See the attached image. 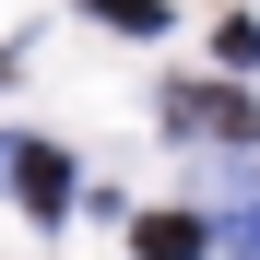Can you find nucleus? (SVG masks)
I'll use <instances>...</instances> for the list:
<instances>
[{
	"instance_id": "20e7f679",
	"label": "nucleus",
	"mask_w": 260,
	"mask_h": 260,
	"mask_svg": "<svg viewBox=\"0 0 260 260\" xmlns=\"http://www.w3.org/2000/svg\"><path fill=\"white\" fill-rule=\"evenodd\" d=\"M95 12H107L118 36H154V24H166V0H95Z\"/></svg>"
},
{
	"instance_id": "f257e3e1",
	"label": "nucleus",
	"mask_w": 260,
	"mask_h": 260,
	"mask_svg": "<svg viewBox=\"0 0 260 260\" xmlns=\"http://www.w3.org/2000/svg\"><path fill=\"white\" fill-rule=\"evenodd\" d=\"M166 118H178V130H213V142H260V118L237 95H201V83H166Z\"/></svg>"
},
{
	"instance_id": "39448f33",
	"label": "nucleus",
	"mask_w": 260,
	"mask_h": 260,
	"mask_svg": "<svg viewBox=\"0 0 260 260\" xmlns=\"http://www.w3.org/2000/svg\"><path fill=\"white\" fill-rule=\"evenodd\" d=\"M225 248H248V260H260V201H237V237H225Z\"/></svg>"
},
{
	"instance_id": "7ed1b4c3",
	"label": "nucleus",
	"mask_w": 260,
	"mask_h": 260,
	"mask_svg": "<svg viewBox=\"0 0 260 260\" xmlns=\"http://www.w3.org/2000/svg\"><path fill=\"white\" fill-rule=\"evenodd\" d=\"M130 248H142V260H189L201 225H189V213H142V237H130Z\"/></svg>"
},
{
	"instance_id": "f03ea898",
	"label": "nucleus",
	"mask_w": 260,
	"mask_h": 260,
	"mask_svg": "<svg viewBox=\"0 0 260 260\" xmlns=\"http://www.w3.org/2000/svg\"><path fill=\"white\" fill-rule=\"evenodd\" d=\"M0 178L24 189V213H59V201H71V166H59V154H0Z\"/></svg>"
}]
</instances>
